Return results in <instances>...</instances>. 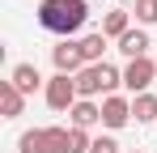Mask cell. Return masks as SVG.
<instances>
[{"mask_svg":"<svg viewBox=\"0 0 157 153\" xmlns=\"http://www.w3.org/2000/svg\"><path fill=\"white\" fill-rule=\"evenodd\" d=\"M89 132H81V128H72V153H89Z\"/></svg>","mask_w":157,"mask_h":153,"instance_id":"obj_17","label":"cell"},{"mask_svg":"<svg viewBox=\"0 0 157 153\" xmlns=\"http://www.w3.org/2000/svg\"><path fill=\"white\" fill-rule=\"evenodd\" d=\"M0 111H4V119H17V115L26 111V94H21L13 81H0Z\"/></svg>","mask_w":157,"mask_h":153,"instance_id":"obj_9","label":"cell"},{"mask_svg":"<svg viewBox=\"0 0 157 153\" xmlns=\"http://www.w3.org/2000/svg\"><path fill=\"white\" fill-rule=\"evenodd\" d=\"M119 51H123L128 60H144V55H149V34H144V30H128V34L119 38Z\"/></svg>","mask_w":157,"mask_h":153,"instance_id":"obj_10","label":"cell"},{"mask_svg":"<svg viewBox=\"0 0 157 153\" xmlns=\"http://www.w3.org/2000/svg\"><path fill=\"white\" fill-rule=\"evenodd\" d=\"M89 153H119V140H115V136H98V140L89 145Z\"/></svg>","mask_w":157,"mask_h":153,"instance_id":"obj_16","label":"cell"},{"mask_svg":"<svg viewBox=\"0 0 157 153\" xmlns=\"http://www.w3.org/2000/svg\"><path fill=\"white\" fill-rule=\"evenodd\" d=\"M68 115H72V128H81V132H89L94 124H102V106H98L94 98H81Z\"/></svg>","mask_w":157,"mask_h":153,"instance_id":"obj_8","label":"cell"},{"mask_svg":"<svg viewBox=\"0 0 157 153\" xmlns=\"http://www.w3.org/2000/svg\"><path fill=\"white\" fill-rule=\"evenodd\" d=\"M85 17H89V4L85 0H43L38 4V26L51 30V34H59V38L77 34L85 26Z\"/></svg>","mask_w":157,"mask_h":153,"instance_id":"obj_1","label":"cell"},{"mask_svg":"<svg viewBox=\"0 0 157 153\" xmlns=\"http://www.w3.org/2000/svg\"><path fill=\"white\" fill-rule=\"evenodd\" d=\"M157 81V60H128V68H123V85H128L132 94H149V85Z\"/></svg>","mask_w":157,"mask_h":153,"instance_id":"obj_5","label":"cell"},{"mask_svg":"<svg viewBox=\"0 0 157 153\" xmlns=\"http://www.w3.org/2000/svg\"><path fill=\"white\" fill-rule=\"evenodd\" d=\"M136 22L140 26H157V0H136Z\"/></svg>","mask_w":157,"mask_h":153,"instance_id":"obj_15","label":"cell"},{"mask_svg":"<svg viewBox=\"0 0 157 153\" xmlns=\"http://www.w3.org/2000/svg\"><path fill=\"white\" fill-rule=\"evenodd\" d=\"M128 30H132V13L128 9H110V13L102 17V34L106 38H123Z\"/></svg>","mask_w":157,"mask_h":153,"instance_id":"obj_12","label":"cell"},{"mask_svg":"<svg viewBox=\"0 0 157 153\" xmlns=\"http://www.w3.org/2000/svg\"><path fill=\"white\" fill-rule=\"evenodd\" d=\"M132 119L136 124H153L157 119V94H136L132 98Z\"/></svg>","mask_w":157,"mask_h":153,"instance_id":"obj_13","label":"cell"},{"mask_svg":"<svg viewBox=\"0 0 157 153\" xmlns=\"http://www.w3.org/2000/svg\"><path fill=\"white\" fill-rule=\"evenodd\" d=\"M72 81H77V94H81V98H98V94L110 98L115 85H123V73H119L115 64H106V60H102V64H85Z\"/></svg>","mask_w":157,"mask_h":153,"instance_id":"obj_2","label":"cell"},{"mask_svg":"<svg viewBox=\"0 0 157 153\" xmlns=\"http://www.w3.org/2000/svg\"><path fill=\"white\" fill-rule=\"evenodd\" d=\"M102 124L110 128V132L128 128V124H132V102H128V98H119V94L102 98Z\"/></svg>","mask_w":157,"mask_h":153,"instance_id":"obj_7","label":"cell"},{"mask_svg":"<svg viewBox=\"0 0 157 153\" xmlns=\"http://www.w3.org/2000/svg\"><path fill=\"white\" fill-rule=\"evenodd\" d=\"M17 153H72V128H30L17 140Z\"/></svg>","mask_w":157,"mask_h":153,"instance_id":"obj_3","label":"cell"},{"mask_svg":"<svg viewBox=\"0 0 157 153\" xmlns=\"http://www.w3.org/2000/svg\"><path fill=\"white\" fill-rule=\"evenodd\" d=\"M128 153H144V149H128Z\"/></svg>","mask_w":157,"mask_h":153,"instance_id":"obj_18","label":"cell"},{"mask_svg":"<svg viewBox=\"0 0 157 153\" xmlns=\"http://www.w3.org/2000/svg\"><path fill=\"white\" fill-rule=\"evenodd\" d=\"M77 102H81V94H77V81H72V76L55 73L51 81H47V106H51V111H72Z\"/></svg>","mask_w":157,"mask_h":153,"instance_id":"obj_4","label":"cell"},{"mask_svg":"<svg viewBox=\"0 0 157 153\" xmlns=\"http://www.w3.org/2000/svg\"><path fill=\"white\" fill-rule=\"evenodd\" d=\"M51 64H55V73H64V76H77L81 68H85L81 43H72V38H59V43L51 47Z\"/></svg>","mask_w":157,"mask_h":153,"instance_id":"obj_6","label":"cell"},{"mask_svg":"<svg viewBox=\"0 0 157 153\" xmlns=\"http://www.w3.org/2000/svg\"><path fill=\"white\" fill-rule=\"evenodd\" d=\"M102 51H106V34H85L81 38V55H85V64H102Z\"/></svg>","mask_w":157,"mask_h":153,"instance_id":"obj_14","label":"cell"},{"mask_svg":"<svg viewBox=\"0 0 157 153\" xmlns=\"http://www.w3.org/2000/svg\"><path fill=\"white\" fill-rule=\"evenodd\" d=\"M9 81H13V85H17L21 94H34V89L43 85V76H38V68H34V64H13Z\"/></svg>","mask_w":157,"mask_h":153,"instance_id":"obj_11","label":"cell"}]
</instances>
